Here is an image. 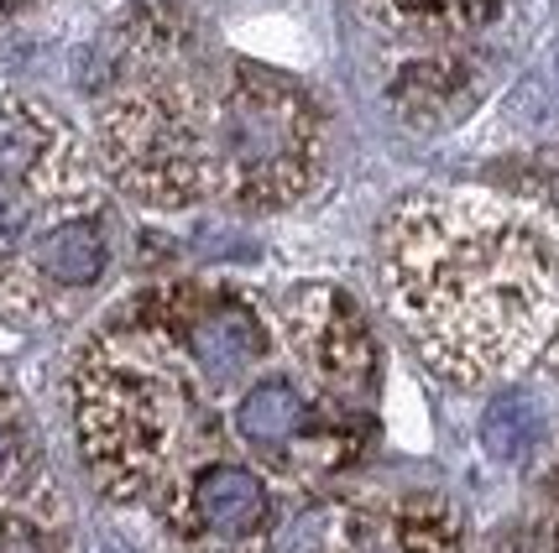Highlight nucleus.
Masks as SVG:
<instances>
[{
  "instance_id": "7",
  "label": "nucleus",
  "mask_w": 559,
  "mask_h": 553,
  "mask_svg": "<svg viewBox=\"0 0 559 553\" xmlns=\"http://www.w3.org/2000/svg\"><path fill=\"white\" fill-rule=\"evenodd\" d=\"M173 522L183 532L219 538V543H246V538H257L272 522V491L251 465L204 459L178 481Z\"/></svg>"
},
{
  "instance_id": "4",
  "label": "nucleus",
  "mask_w": 559,
  "mask_h": 553,
  "mask_svg": "<svg viewBox=\"0 0 559 553\" xmlns=\"http://www.w3.org/2000/svg\"><path fill=\"white\" fill-rule=\"evenodd\" d=\"M99 157L131 199L152 209H189L210 199L204 95L194 84H136L105 105Z\"/></svg>"
},
{
  "instance_id": "12",
  "label": "nucleus",
  "mask_w": 559,
  "mask_h": 553,
  "mask_svg": "<svg viewBox=\"0 0 559 553\" xmlns=\"http://www.w3.org/2000/svg\"><path fill=\"white\" fill-rule=\"evenodd\" d=\"M544 438V408H538L534 392H502L491 397V408L481 412V444H487L491 459L502 465H518V459L534 455V444Z\"/></svg>"
},
{
  "instance_id": "8",
  "label": "nucleus",
  "mask_w": 559,
  "mask_h": 553,
  "mask_svg": "<svg viewBox=\"0 0 559 553\" xmlns=\"http://www.w3.org/2000/svg\"><path fill=\"white\" fill-rule=\"evenodd\" d=\"M392 110L418 131H439V125L461 121L465 110L481 99V63L450 48H429L408 58L403 69L392 73L388 84Z\"/></svg>"
},
{
  "instance_id": "14",
  "label": "nucleus",
  "mask_w": 559,
  "mask_h": 553,
  "mask_svg": "<svg viewBox=\"0 0 559 553\" xmlns=\"http://www.w3.org/2000/svg\"><path fill=\"white\" fill-rule=\"evenodd\" d=\"M37 485V465H32V433L16 408V392L0 386V506L32 502Z\"/></svg>"
},
{
  "instance_id": "3",
  "label": "nucleus",
  "mask_w": 559,
  "mask_h": 553,
  "mask_svg": "<svg viewBox=\"0 0 559 553\" xmlns=\"http://www.w3.org/2000/svg\"><path fill=\"white\" fill-rule=\"evenodd\" d=\"M210 199L236 209H288L324 172V110L283 73L236 63L204 95Z\"/></svg>"
},
{
  "instance_id": "5",
  "label": "nucleus",
  "mask_w": 559,
  "mask_h": 553,
  "mask_svg": "<svg viewBox=\"0 0 559 553\" xmlns=\"http://www.w3.org/2000/svg\"><path fill=\"white\" fill-rule=\"evenodd\" d=\"M283 335H288L298 365L314 376L330 397L356 402L371 397L382 356H377V335L366 324L361 303L335 282H304L283 298Z\"/></svg>"
},
{
  "instance_id": "11",
  "label": "nucleus",
  "mask_w": 559,
  "mask_h": 553,
  "mask_svg": "<svg viewBox=\"0 0 559 553\" xmlns=\"http://www.w3.org/2000/svg\"><path fill=\"white\" fill-rule=\"evenodd\" d=\"M392 543L397 553H465V522L455 502L418 491L392 512Z\"/></svg>"
},
{
  "instance_id": "9",
  "label": "nucleus",
  "mask_w": 559,
  "mask_h": 553,
  "mask_svg": "<svg viewBox=\"0 0 559 553\" xmlns=\"http://www.w3.org/2000/svg\"><path fill=\"white\" fill-rule=\"evenodd\" d=\"M371 22L392 37H414L429 48H450L461 37H476L481 26L502 16L508 0H356Z\"/></svg>"
},
{
  "instance_id": "13",
  "label": "nucleus",
  "mask_w": 559,
  "mask_h": 553,
  "mask_svg": "<svg viewBox=\"0 0 559 553\" xmlns=\"http://www.w3.org/2000/svg\"><path fill=\"white\" fill-rule=\"evenodd\" d=\"M366 538H371V532H366V517L356 506L319 502L293 517L283 549L288 553H366Z\"/></svg>"
},
{
  "instance_id": "15",
  "label": "nucleus",
  "mask_w": 559,
  "mask_h": 553,
  "mask_svg": "<svg viewBox=\"0 0 559 553\" xmlns=\"http://www.w3.org/2000/svg\"><path fill=\"white\" fill-rule=\"evenodd\" d=\"M555 506H559V455H555Z\"/></svg>"
},
{
  "instance_id": "2",
  "label": "nucleus",
  "mask_w": 559,
  "mask_h": 553,
  "mask_svg": "<svg viewBox=\"0 0 559 553\" xmlns=\"http://www.w3.org/2000/svg\"><path fill=\"white\" fill-rule=\"evenodd\" d=\"M73 429L105 496L136 502L168 485L204 429V382L152 309L79 356Z\"/></svg>"
},
{
  "instance_id": "1",
  "label": "nucleus",
  "mask_w": 559,
  "mask_h": 553,
  "mask_svg": "<svg viewBox=\"0 0 559 553\" xmlns=\"http://www.w3.org/2000/svg\"><path fill=\"white\" fill-rule=\"evenodd\" d=\"M382 292L435 376L481 386L544 356L559 262L534 204L491 189H429L382 225Z\"/></svg>"
},
{
  "instance_id": "6",
  "label": "nucleus",
  "mask_w": 559,
  "mask_h": 553,
  "mask_svg": "<svg viewBox=\"0 0 559 553\" xmlns=\"http://www.w3.org/2000/svg\"><path fill=\"white\" fill-rule=\"evenodd\" d=\"M146 309L163 318V329L178 339L204 386H230L267 356V324L236 292L173 288Z\"/></svg>"
},
{
  "instance_id": "10",
  "label": "nucleus",
  "mask_w": 559,
  "mask_h": 553,
  "mask_svg": "<svg viewBox=\"0 0 559 553\" xmlns=\"http://www.w3.org/2000/svg\"><path fill=\"white\" fill-rule=\"evenodd\" d=\"M236 433L262 455H288L314 429V402L304 397V386L293 376H262L241 392L236 402Z\"/></svg>"
}]
</instances>
